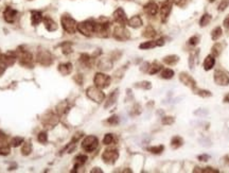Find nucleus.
Here are the masks:
<instances>
[{
  "mask_svg": "<svg viewBox=\"0 0 229 173\" xmlns=\"http://www.w3.org/2000/svg\"><path fill=\"white\" fill-rule=\"evenodd\" d=\"M151 153H154V154H159L163 151V146H151V148H148Z\"/></svg>",
  "mask_w": 229,
  "mask_h": 173,
  "instance_id": "32",
  "label": "nucleus"
},
{
  "mask_svg": "<svg viewBox=\"0 0 229 173\" xmlns=\"http://www.w3.org/2000/svg\"><path fill=\"white\" fill-rule=\"evenodd\" d=\"M127 24L133 28H139L142 24V20L139 16H134V17H132L127 21Z\"/></svg>",
  "mask_w": 229,
  "mask_h": 173,
  "instance_id": "20",
  "label": "nucleus"
},
{
  "mask_svg": "<svg viewBox=\"0 0 229 173\" xmlns=\"http://www.w3.org/2000/svg\"><path fill=\"white\" fill-rule=\"evenodd\" d=\"M98 66H99V68L102 69V70H109V69L112 68V63L108 59H102Z\"/></svg>",
  "mask_w": 229,
  "mask_h": 173,
  "instance_id": "18",
  "label": "nucleus"
},
{
  "mask_svg": "<svg viewBox=\"0 0 229 173\" xmlns=\"http://www.w3.org/2000/svg\"><path fill=\"white\" fill-rule=\"evenodd\" d=\"M174 122V118L173 117H164L162 118V124L164 125H170Z\"/></svg>",
  "mask_w": 229,
  "mask_h": 173,
  "instance_id": "40",
  "label": "nucleus"
},
{
  "mask_svg": "<svg viewBox=\"0 0 229 173\" xmlns=\"http://www.w3.org/2000/svg\"><path fill=\"white\" fill-rule=\"evenodd\" d=\"M181 144H183V139L179 136H175L172 139V141H171V146H172V148H174V149L179 148Z\"/></svg>",
  "mask_w": 229,
  "mask_h": 173,
  "instance_id": "25",
  "label": "nucleus"
},
{
  "mask_svg": "<svg viewBox=\"0 0 229 173\" xmlns=\"http://www.w3.org/2000/svg\"><path fill=\"white\" fill-rule=\"evenodd\" d=\"M32 151V146L29 141L27 142H23V146H22V149H21V152L23 155H29Z\"/></svg>",
  "mask_w": 229,
  "mask_h": 173,
  "instance_id": "28",
  "label": "nucleus"
},
{
  "mask_svg": "<svg viewBox=\"0 0 229 173\" xmlns=\"http://www.w3.org/2000/svg\"><path fill=\"white\" fill-rule=\"evenodd\" d=\"M44 24H45V26H46V28L49 30V31H55V30L57 29V26H56V24L51 19V18H49V17L45 18V19H44Z\"/></svg>",
  "mask_w": 229,
  "mask_h": 173,
  "instance_id": "19",
  "label": "nucleus"
},
{
  "mask_svg": "<svg viewBox=\"0 0 229 173\" xmlns=\"http://www.w3.org/2000/svg\"><path fill=\"white\" fill-rule=\"evenodd\" d=\"M74 160H76V167H74V169H76L79 166H82V165H84V163H86V160H87V156L83 155V154H80V155L76 156Z\"/></svg>",
  "mask_w": 229,
  "mask_h": 173,
  "instance_id": "22",
  "label": "nucleus"
},
{
  "mask_svg": "<svg viewBox=\"0 0 229 173\" xmlns=\"http://www.w3.org/2000/svg\"><path fill=\"white\" fill-rule=\"evenodd\" d=\"M175 3L179 7H183L187 3V0H175Z\"/></svg>",
  "mask_w": 229,
  "mask_h": 173,
  "instance_id": "44",
  "label": "nucleus"
},
{
  "mask_svg": "<svg viewBox=\"0 0 229 173\" xmlns=\"http://www.w3.org/2000/svg\"><path fill=\"white\" fill-rule=\"evenodd\" d=\"M196 64V57H195V53H191L190 57H189V66H190V69H194V66Z\"/></svg>",
  "mask_w": 229,
  "mask_h": 173,
  "instance_id": "35",
  "label": "nucleus"
},
{
  "mask_svg": "<svg viewBox=\"0 0 229 173\" xmlns=\"http://www.w3.org/2000/svg\"><path fill=\"white\" fill-rule=\"evenodd\" d=\"M209 158H210V156L206 155V154H203V155L198 156V160H200V161H207Z\"/></svg>",
  "mask_w": 229,
  "mask_h": 173,
  "instance_id": "42",
  "label": "nucleus"
},
{
  "mask_svg": "<svg viewBox=\"0 0 229 173\" xmlns=\"http://www.w3.org/2000/svg\"><path fill=\"white\" fill-rule=\"evenodd\" d=\"M222 52V45L221 44H215L214 46L212 47V55L214 56H219Z\"/></svg>",
  "mask_w": 229,
  "mask_h": 173,
  "instance_id": "30",
  "label": "nucleus"
},
{
  "mask_svg": "<svg viewBox=\"0 0 229 173\" xmlns=\"http://www.w3.org/2000/svg\"><path fill=\"white\" fill-rule=\"evenodd\" d=\"M161 65L158 63V62H154L153 64L151 65V67L149 68V73L150 74H155V73H157L159 70H161Z\"/></svg>",
  "mask_w": 229,
  "mask_h": 173,
  "instance_id": "23",
  "label": "nucleus"
},
{
  "mask_svg": "<svg viewBox=\"0 0 229 173\" xmlns=\"http://www.w3.org/2000/svg\"><path fill=\"white\" fill-rule=\"evenodd\" d=\"M210 1H214V0H210Z\"/></svg>",
  "mask_w": 229,
  "mask_h": 173,
  "instance_id": "48",
  "label": "nucleus"
},
{
  "mask_svg": "<svg viewBox=\"0 0 229 173\" xmlns=\"http://www.w3.org/2000/svg\"><path fill=\"white\" fill-rule=\"evenodd\" d=\"M21 144H23V138H21V137H15V138L12 139V141H11L12 146H18Z\"/></svg>",
  "mask_w": 229,
  "mask_h": 173,
  "instance_id": "33",
  "label": "nucleus"
},
{
  "mask_svg": "<svg viewBox=\"0 0 229 173\" xmlns=\"http://www.w3.org/2000/svg\"><path fill=\"white\" fill-rule=\"evenodd\" d=\"M156 35V33H155V30L153 29L152 27H148L146 28V30H144V36L146 37H153Z\"/></svg>",
  "mask_w": 229,
  "mask_h": 173,
  "instance_id": "34",
  "label": "nucleus"
},
{
  "mask_svg": "<svg viewBox=\"0 0 229 173\" xmlns=\"http://www.w3.org/2000/svg\"><path fill=\"white\" fill-rule=\"evenodd\" d=\"M179 80H181V83L185 84L186 86L192 88V89H195L196 82H195L194 79H193L191 76H189V74H187V73H185V72H181V74H179Z\"/></svg>",
  "mask_w": 229,
  "mask_h": 173,
  "instance_id": "8",
  "label": "nucleus"
},
{
  "mask_svg": "<svg viewBox=\"0 0 229 173\" xmlns=\"http://www.w3.org/2000/svg\"><path fill=\"white\" fill-rule=\"evenodd\" d=\"M114 36L118 40H126L129 37V32L123 27H117L114 31Z\"/></svg>",
  "mask_w": 229,
  "mask_h": 173,
  "instance_id": "9",
  "label": "nucleus"
},
{
  "mask_svg": "<svg viewBox=\"0 0 229 173\" xmlns=\"http://www.w3.org/2000/svg\"><path fill=\"white\" fill-rule=\"evenodd\" d=\"M224 101H225V102H229V95H227L226 97H225Z\"/></svg>",
  "mask_w": 229,
  "mask_h": 173,
  "instance_id": "47",
  "label": "nucleus"
},
{
  "mask_svg": "<svg viewBox=\"0 0 229 173\" xmlns=\"http://www.w3.org/2000/svg\"><path fill=\"white\" fill-rule=\"evenodd\" d=\"M78 30L85 36H91V34L95 31V24L90 20L81 22L78 24Z\"/></svg>",
  "mask_w": 229,
  "mask_h": 173,
  "instance_id": "3",
  "label": "nucleus"
},
{
  "mask_svg": "<svg viewBox=\"0 0 229 173\" xmlns=\"http://www.w3.org/2000/svg\"><path fill=\"white\" fill-rule=\"evenodd\" d=\"M118 157H119V153H118L117 150L114 149H107L105 150L104 153L102 154V158L105 163H112L117 160Z\"/></svg>",
  "mask_w": 229,
  "mask_h": 173,
  "instance_id": "6",
  "label": "nucleus"
},
{
  "mask_svg": "<svg viewBox=\"0 0 229 173\" xmlns=\"http://www.w3.org/2000/svg\"><path fill=\"white\" fill-rule=\"evenodd\" d=\"M118 121H119V120H118L117 116H112V118H109V119H108V123H110V124H117Z\"/></svg>",
  "mask_w": 229,
  "mask_h": 173,
  "instance_id": "41",
  "label": "nucleus"
},
{
  "mask_svg": "<svg viewBox=\"0 0 229 173\" xmlns=\"http://www.w3.org/2000/svg\"><path fill=\"white\" fill-rule=\"evenodd\" d=\"M112 140H114V137H112V134H106L104 137V139H103V144H110L112 142Z\"/></svg>",
  "mask_w": 229,
  "mask_h": 173,
  "instance_id": "36",
  "label": "nucleus"
},
{
  "mask_svg": "<svg viewBox=\"0 0 229 173\" xmlns=\"http://www.w3.org/2000/svg\"><path fill=\"white\" fill-rule=\"evenodd\" d=\"M197 93V95L202 96V97H204V98L211 97V96H212V93H210V91H208V90H203V89H198L197 93Z\"/></svg>",
  "mask_w": 229,
  "mask_h": 173,
  "instance_id": "38",
  "label": "nucleus"
},
{
  "mask_svg": "<svg viewBox=\"0 0 229 173\" xmlns=\"http://www.w3.org/2000/svg\"><path fill=\"white\" fill-rule=\"evenodd\" d=\"M214 81L217 85L227 86L229 84V77L225 72H223V71L217 70L214 73Z\"/></svg>",
  "mask_w": 229,
  "mask_h": 173,
  "instance_id": "7",
  "label": "nucleus"
},
{
  "mask_svg": "<svg viewBox=\"0 0 229 173\" xmlns=\"http://www.w3.org/2000/svg\"><path fill=\"white\" fill-rule=\"evenodd\" d=\"M38 61L39 63L44 64V65H48V64H51L52 60H51V55L50 53L47 51H43L38 54Z\"/></svg>",
  "mask_w": 229,
  "mask_h": 173,
  "instance_id": "13",
  "label": "nucleus"
},
{
  "mask_svg": "<svg viewBox=\"0 0 229 173\" xmlns=\"http://www.w3.org/2000/svg\"><path fill=\"white\" fill-rule=\"evenodd\" d=\"M227 7H228V1H223V2L221 3V4H219V11H224Z\"/></svg>",
  "mask_w": 229,
  "mask_h": 173,
  "instance_id": "43",
  "label": "nucleus"
},
{
  "mask_svg": "<svg viewBox=\"0 0 229 173\" xmlns=\"http://www.w3.org/2000/svg\"><path fill=\"white\" fill-rule=\"evenodd\" d=\"M144 11L149 15H151V16H154V15H156L157 12H158V7H157L156 3L150 2L144 7Z\"/></svg>",
  "mask_w": 229,
  "mask_h": 173,
  "instance_id": "14",
  "label": "nucleus"
},
{
  "mask_svg": "<svg viewBox=\"0 0 229 173\" xmlns=\"http://www.w3.org/2000/svg\"><path fill=\"white\" fill-rule=\"evenodd\" d=\"M47 140H48V136H47L46 133H39V135H38V141L42 142V144H46Z\"/></svg>",
  "mask_w": 229,
  "mask_h": 173,
  "instance_id": "39",
  "label": "nucleus"
},
{
  "mask_svg": "<svg viewBox=\"0 0 229 173\" xmlns=\"http://www.w3.org/2000/svg\"><path fill=\"white\" fill-rule=\"evenodd\" d=\"M210 21H211V16H210L209 14H204L203 15L202 19H200V27H205V26H207Z\"/></svg>",
  "mask_w": 229,
  "mask_h": 173,
  "instance_id": "31",
  "label": "nucleus"
},
{
  "mask_svg": "<svg viewBox=\"0 0 229 173\" xmlns=\"http://www.w3.org/2000/svg\"><path fill=\"white\" fill-rule=\"evenodd\" d=\"M189 44L191 45V46H196V45L200 43V36H196V35H194V36H192L190 39H189Z\"/></svg>",
  "mask_w": 229,
  "mask_h": 173,
  "instance_id": "37",
  "label": "nucleus"
},
{
  "mask_svg": "<svg viewBox=\"0 0 229 173\" xmlns=\"http://www.w3.org/2000/svg\"><path fill=\"white\" fill-rule=\"evenodd\" d=\"M59 72H61L62 74L66 76V74H69V73L71 72V70H72V65H71L70 63L62 64V65H59Z\"/></svg>",
  "mask_w": 229,
  "mask_h": 173,
  "instance_id": "17",
  "label": "nucleus"
},
{
  "mask_svg": "<svg viewBox=\"0 0 229 173\" xmlns=\"http://www.w3.org/2000/svg\"><path fill=\"white\" fill-rule=\"evenodd\" d=\"M222 28L221 27H217L213 31H212V34H211V37L213 40H217V39L219 38V37L222 36Z\"/></svg>",
  "mask_w": 229,
  "mask_h": 173,
  "instance_id": "26",
  "label": "nucleus"
},
{
  "mask_svg": "<svg viewBox=\"0 0 229 173\" xmlns=\"http://www.w3.org/2000/svg\"><path fill=\"white\" fill-rule=\"evenodd\" d=\"M99 141L95 136H87L82 142V148L85 150L86 152H92L97 149Z\"/></svg>",
  "mask_w": 229,
  "mask_h": 173,
  "instance_id": "5",
  "label": "nucleus"
},
{
  "mask_svg": "<svg viewBox=\"0 0 229 173\" xmlns=\"http://www.w3.org/2000/svg\"><path fill=\"white\" fill-rule=\"evenodd\" d=\"M171 7H172V4H171L170 0L166 1V2L162 4L160 13H161V17H162L163 19H167V18H168L169 14H170V12H171Z\"/></svg>",
  "mask_w": 229,
  "mask_h": 173,
  "instance_id": "12",
  "label": "nucleus"
},
{
  "mask_svg": "<svg viewBox=\"0 0 229 173\" xmlns=\"http://www.w3.org/2000/svg\"><path fill=\"white\" fill-rule=\"evenodd\" d=\"M223 24H224V27L229 30V15L224 19V22H223Z\"/></svg>",
  "mask_w": 229,
  "mask_h": 173,
  "instance_id": "45",
  "label": "nucleus"
},
{
  "mask_svg": "<svg viewBox=\"0 0 229 173\" xmlns=\"http://www.w3.org/2000/svg\"><path fill=\"white\" fill-rule=\"evenodd\" d=\"M174 76V71L172 70V69H163L162 71H161V78L162 79H172Z\"/></svg>",
  "mask_w": 229,
  "mask_h": 173,
  "instance_id": "27",
  "label": "nucleus"
},
{
  "mask_svg": "<svg viewBox=\"0 0 229 173\" xmlns=\"http://www.w3.org/2000/svg\"><path fill=\"white\" fill-rule=\"evenodd\" d=\"M86 93H87L89 99H91V100L97 103H101L105 98L104 93H102V91H101V88L97 87V86H95H95L89 87L87 89V91H86Z\"/></svg>",
  "mask_w": 229,
  "mask_h": 173,
  "instance_id": "2",
  "label": "nucleus"
},
{
  "mask_svg": "<svg viewBox=\"0 0 229 173\" xmlns=\"http://www.w3.org/2000/svg\"><path fill=\"white\" fill-rule=\"evenodd\" d=\"M93 82H95V85L99 88H106L109 86L110 84V77L107 74H104V73H97L93 79Z\"/></svg>",
  "mask_w": 229,
  "mask_h": 173,
  "instance_id": "4",
  "label": "nucleus"
},
{
  "mask_svg": "<svg viewBox=\"0 0 229 173\" xmlns=\"http://www.w3.org/2000/svg\"><path fill=\"white\" fill-rule=\"evenodd\" d=\"M62 24H63L64 30L69 34H73L78 30V24L70 16H63L62 17Z\"/></svg>",
  "mask_w": 229,
  "mask_h": 173,
  "instance_id": "1",
  "label": "nucleus"
},
{
  "mask_svg": "<svg viewBox=\"0 0 229 173\" xmlns=\"http://www.w3.org/2000/svg\"><path fill=\"white\" fill-rule=\"evenodd\" d=\"M178 61H179V57L177 55H169L163 59V63H166L167 65H175Z\"/></svg>",
  "mask_w": 229,
  "mask_h": 173,
  "instance_id": "21",
  "label": "nucleus"
},
{
  "mask_svg": "<svg viewBox=\"0 0 229 173\" xmlns=\"http://www.w3.org/2000/svg\"><path fill=\"white\" fill-rule=\"evenodd\" d=\"M16 15H17V11L12 9V7H7L5 11L3 12L4 20L7 22H10V24H12V22L15 21V19H16Z\"/></svg>",
  "mask_w": 229,
  "mask_h": 173,
  "instance_id": "10",
  "label": "nucleus"
},
{
  "mask_svg": "<svg viewBox=\"0 0 229 173\" xmlns=\"http://www.w3.org/2000/svg\"><path fill=\"white\" fill-rule=\"evenodd\" d=\"M117 96H118V90H114V93L109 96V98H108L107 103L105 104V107L107 108V107H109V106H112V105L116 102V100H117Z\"/></svg>",
  "mask_w": 229,
  "mask_h": 173,
  "instance_id": "24",
  "label": "nucleus"
},
{
  "mask_svg": "<svg viewBox=\"0 0 229 173\" xmlns=\"http://www.w3.org/2000/svg\"><path fill=\"white\" fill-rule=\"evenodd\" d=\"M156 46H157V40L156 42L151 40V42H145V43H143V44H141L140 46H139V48L140 49H151Z\"/></svg>",
  "mask_w": 229,
  "mask_h": 173,
  "instance_id": "29",
  "label": "nucleus"
},
{
  "mask_svg": "<svg viewBox=\"0 0 229 173\" xmlns=\"http://www.w3.org/2000/svg\"><path fill=\"white\" fill-rule=\"evenodd\" d=\"M215 64V59L213 55H208L204 61V69L205 70H210L213 68V66Z\"/></svg>",
  "mask_w": 229,
  "mask_h": 173,
  "instance_id": "15",
  "label": "nucleus"
},
{
  "mask_svg": "<svg viewBox=\"0 0 229 173\" xmlns=\"http://www.w3.org/2000/svg\"><path fill=\"white\" fill-rule=\"evenodd\" d=\"M43 20V15L40 12L38 11H33L31 12V21H32V24H34V26H37L39 22Z\"/></svg>",
  "mask_w": 229,
  "mask_h": 173,
  "instance_id": "16",
  "label": "nucleus"
},
{
  "mask_svg": "<svg viewBox=\"0 0 229 173\" xmlns=\"http://www.w3.org/2000/svg\"><path fill=\"white\" fill-rule=\"evenodd\" d=\"M114 20L118 22V24H122V26H124L125 24H127V18H126V15H125L124 11L122 10V9H118L116 12L114 13Z\"/></svg>",
  "mask_w": 229,
  "mask_h": 173,
  "instance_id": "11",
  "label": "nucleus"
},
{
  "mask_svg": "<svg viewBox=\"0 0 229 173\" xmlns=\"http://www.w3.org/2000/svg\"><path fill=\"white\" fill-rule=\"evenodd\" d=\"M91 172H92V173H95V172L101 173V172H102V170H100V168H93L92 170H91Z\"/></svg>",
  "mask_w": 229,
  "mask_h": 173,
  "instance_id": "46",
  "label": "nucleus"
}]
</instances>
